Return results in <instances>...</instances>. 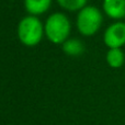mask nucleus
Returning a JSON list of instances; mask_svg holds the SVG:
<instances>
[{"label": "nucleus", "instance_id": "1", "mask_svg": "<svg viewBox=\"0 0 125 125\" xmlns=\"http://www.w3.org/2000/svg\"><path fill=\"white\" fill-rule=\"evenodd\" d=\"M44 26L35 15H29L20 21L18 25V37L25 46H35L42 41Z\"/></svg>", "mask_w": 125, "mask_h": 125}, {"label": "nucleus", "instance_id": "2", "mask_svg": "<svg viewBox=\"0 0 125 125\" xmlns=\"http://www.w3.org/2000/svg\"><path fill=\"white\" fill-rule=\"evenodd\" d=\"M70 22L68 18L64 13H53L44 25V32H45L47 39L54 44H62L66 40H68L69 33H70Z\"/></svg>", "mask_w": 125, "mask_h": 125}, {"label": "nucleus", "instance_id": "3", "mask_svg": "<svg viewBox=\"0 0 125 125\" xmlns=\"http://www.w3.org/2000/svg\"><path fill=\"white\" fill-rule=\"evenodd\" d=\"M102 24V14L95 7H84L77 17V28L84 36H92L99 31Z\"/></svg>", "mask_w": 125, "mask_h": 125}, {"label": "nucleus", "instance_id": "4", "mask_svg": "<svg viewBox=\"0 0 125 125\" xmlns=\"http://www.w3.org/2000/svg\"><path fill=\"white\" fill-rule=\"evenodd\" d=\"M103 41L109 48H121L125 45V23L116 22L105 30Z\"/></svg>", "mask_w": 125, "mask_h": 125}, {"label": "nucleus", "instance_id": "5", "mask_svg": "<svg viewBox=\"0 0 125 125\" xmlns=\"http://www.w3.org/2000/svg\"><path fill=\"white\" fill-rule=\"evenodd\" d=\"M103 10L111 19L125 18V0H103Z\"/></svg>", "mask_w": 125, "mask_h": 125}, {"label": "nucleus", "instance_id": "6", "mask_svg": "<svg viewBox=\"0 0 125 125\" xmlns=\"http://www.w3.org/2000/svg\"><path fill=\"white\" fill-rule=\"evenodd\" d=\"M52 0H24L25 10L31 15H39L45 13L50 9Z\"/></svg>", "mask_w": 125, "mask_h": 125}, {"label": "nucleus", "instance_id": "7", "mask_svg": "<svg viewBox=\"0 0 125 125\" xmlns=\"http://www.w3.org/2000/svg\"><path fill=\"white\" fill-rule=\"evenodd\" d=\"M83 44L77 39H68L62 43V51L69 56H79L83 53Z\"/></svg>", "mask_w": 125, "mask_h": 125}, {"label": "nucleus", "instance_id": "8", "mask_svg": "<svg viewBox=\"0 0 125 125\" xmlns=\"http://www.w3.org/2000/svg\"><path fill=\"white\" fill-rule=\"evenodd\" d=\"M125 55L121 48H110L106 53V62L112 68H120L124 65Z\"/></svg>", "mask_w": 125, "mask_h": 125}, {"label": "nucleus", "instance_id": "9", "mask_svg": "<svg viewBox=\"0 0 125 125\" xmlns=\"http://www.w3.org/2000/svg\"><path fill=\"white\" fill-rule=\"evenodd\" d=\"M62 9L68 11H78L86 7L87 0H57Z\"/></svg>", "mask_w": 125, "mask_h": 125}]
</instances>
